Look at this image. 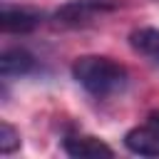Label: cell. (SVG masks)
<instances>
[{
    "mask_svg": "<svg viewBox=\"0 0 159 159\" xmlns=\"http://www.w3.org/2000/svg\"><path fill=\"white\" fill-rule=\"evenodd\" d=\"M62 149L67 157L72 159H97V157H114V149L109 144H104L97 137H87V134H75V137H65L62 139Z\"/></svg>",
    "mask_w": 159,
    "mask_h": 159,
    "instance_id": "7a4b0ae2",
    "label": "cell"
},
{
    "mask_svg": "<svg viewBox=\"0 0 159 159\" xmlns=\"http://www.w3.org/2000/svg\"><path fill=\"white\" fill-rule=\"evenodd\" d=\"M20 147V132L10 124V122H0V152L2 154H12Z\"/></svg>",
    "mask_w": 159,
    "mask_h": 159,
    "instance_id": "ba28073f",
    "label": "cell"
},
{
    "mask_svg": "<svg viewBox=\"0 0 159 159\" xmlns=\"http://www.w3.org/2000/svg\"><path fill=\"white\" fill-rule=\"evenodd\" d=\"M124 147L137 157H159V127L142 124L124 134Z\"/></svg>",
    "mask_w": 159,
    "mask_h": 159,
    "instance_id": "3957f363",
    "label": "cell"
},
{
    "mask_svg": "<svg viewBox=\"0 0 159 159\" xmlns=\"http://www.w3.org/2000/svg\"><path fill=\"white\" fill-rule=\"evenodd\" d=\"M147 122H149V124H154V127H159V112H152V114L147 117Z\"/></svg>",
    "mask_w": 159,
    "mask_h": 159,
    "instance_id": "9c48e42d",
    "label": "cell"
},
{
    "mask_svg": "<svg viewBox=\"0 0 159 159\" xmlns=\"http://www.w3.org/2000/svg\"><path fill=\"white\" fill-rule=\"evenodd\" d=\"M72 77L84 92H89L97 99H104V97H112L127 87L129 72L124 65H119L112 57L82 55L72 62Z\"/></svg>",
    "mask_w": 159,
    "mask_h": 159,
    "instance_id": "6da1fadb",
    "label": "cell"
},
{
    "mask_svg": "<svg viewBox=\"0 0 159 159\" xmlns=\"http://www.w3.org/2000/svg\"><path fill=\"white\" fill-rule=\"evenodd\" d=\"M0 25H2V32L25 35V32H32L40 25V12L27 10V7H10V5H5L2 15H0Z\"/></svg>",
    "mask_w": 159,
    "mask_h": 159,
    "instance_id": "5b68a950",
    "label": "cell"
},
{
    "mask_svg": "<svg viewBox=\"0 0 159 159\" xmlns=\"http://www.w3.org/2000/svg\"><path fill=\"white\" fill-rule=\"evenodd\" d=\"M35 67H37V60L25 47H7L0 55V75L5 80H10V77H25Z\"/></svg>",
    "mask_w": 159,
    "mask_h": 159,
    "instance_id": "277c9868",
    "label": "cell"
},
{
    "mask_svg": "<svg viewBox=\"0 0 159 159\" xmlns=\"http://www.w3.org/2000/svg\"><path fill=\"white\" fill-rule=\"evenodd\" d=\"M102 10H109V5L102 2V0H75V2L62 5L55 12V17L65 25H80V22H87L94 12H102Z\"/></svg>",
    "mask_w": 159,
    "mask_h": 159,
    "instance_id": "8992f818",
    "label": "cell"
},
{
    "mask_svg": "<svg viewBox=\"0 0 159 159\" xmlns=\"http://www.w3.org/2000/svg\"><path fill=\"white\" fill-rule=\"evenodd\" d=\"M129 45L134 52L159 65V30L157 27H137L129 32Z\"/></svg>",
    "mask_w": 159,
    "mask_h": 159,
    "instance_id": "52a82bcc",
    "label": "cell"
}]
</instances>
